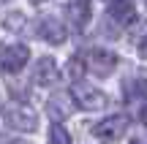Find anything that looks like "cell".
Returning a JSON list of instances; mask_svg holds the SVG:
<instances>
[{
	"label": "cell",
	"instance_id": "16",
	"mask_svg": "<svg viewBox=\"0 0 147 144\" xmlns=\"http://www.w3.org/2000/svg\"><path fill=\"white\" fill-rule=\"evenodd\" d=\"M0 3H8V0H0Z\"/></svg>",
	"mask_w": 147,
	"mask_h": 144
},
{
	"label": "cell",
	"instance_id": "7",
	"mask_svg": "<svg viewBox=\"0 0 147 144\" xmlns=\"http://www.w3.org/2000/svg\"><path fill=\"white\" fill-rule=\"evenodd\" d=\"M90 14H93L90 0H68L65 3V19H68V25L74 30H84L90 22Z\"/></svg>",
	"mask_w": 147,
	"mask_h": 144
},
{
	"label": "cell",
	"instance_id": "6",
	"mask_svg": "<svg viewBox=\"0 0 147 144\" xmlns=\"http://www.w3.org/2000/svg\"><path fill=\"white\" fill-rule=\"evenodd\" d=\"M36 25H38L36 27V35L41 38V41H47V44H63L65 35H68V30H65L55 16H41Z\"/></svg>",
	"mask_w": 147,
	"mask_h": 144
},
{
	"label": "cell",
	"instance_id": "11",
	"mask_svg": "<svg viewBox=\"0 0 147 144\" xmlns=\"http://www.w3.org/2000/svg\"><path fill=\"white\" fill-rule=\"evenodd\" d=\"M125 90H128V101H131V98H139V95H144V92H147V82L144 79H136V82H134V79H128L125 82Z\"/></svg>",
	"mask_w": 147,
	"mask_h": 144
},
{
	"label": "cell",
	"instance_id": "15",
	"mask_svg": "<svg viewBox=\"0 0 147 144\" xmlns=\"http://www.w3.org/2000/svg\"><path fill=\"white\" fill-rule=\"evenodd\" d=\"M139 120H142V125H147V106L142 109V112H139Z\"/></svg>",
	"mask_w": 147,
	"mask_h": 144
},
{
	"label": "cell",
	"instance_id": "12",
	"mask_svg": "<svg viewBox=\"0 0 147 144\" xmlns=\"http://www.w3.org/2000/svg\"><path fill=\"white\" fill-rule=\"evenodd\" d=\"M49 141L52 144H71V136H68V131H65L60 123H55L52 131H49Z\"/></svg>",
	"mask_w": 147,
	"mask_h": 144
},
{
	"label": "cell",
	"instance_id": "5",
	"mask_svg": "<svg viewBox=\"0 0 147 144\" xmlns=\"http://www.w3.org/2000/svg\"><path fill=\"white\" fill-rule=\"evenodd\" d=\"M115 65H117V54L109 52V49H90L87 52L84 68L93 71L95 76H109L112 71H115Z\"/></svg>",
	"mask_w": 147,
	"mask_h": 144
},
{
	"label": "cell",
	"instance_id": "10",
	"mask_svg": "<svg viewBox=\"0 0 147 144\" xmlns=\"http://www.w3.org/2000/svg\"><path fill=\"white\" fill-rule=\"evenodd\" d=\"M25 14H19V11H14V14H5L3 16V27H5V30H8V33H19L22 30V27H25Z\"/></svg>",
	"mask_w": 147,
	"mask_h": 144
},
{
	"label": "cell",
	"instance_id": "4",
	"mask_svg": "<svg viewBox=\"0 0 147 144\" xmlns=\"http://www.w3.org/2000/svg\"><path fill=\"white\" fill-rule=\"evenodd\" d=\"M27 60H30V49H27L25 44H11V46H5L3 54H0V68H3L5 74H19Z\"/></svg>",
	"mask_w": 147,
	"mask_h": 144
},
{
	"label": "cell",
	"instance_id": "9",
	"mask_svg": "<svg viewBox=\"0 0 147 144\" xmlns=\"http://www.w3.org/2000/svg\"><path fill=\"white\" fill-rule=\"evenodd\" d=\"M109 16L117 22H128L134 16V0H109Z\"/></svg>",
	"mask_w": 147,
	"mask_h": 144
},
{
	"label": "cell",
	"instance_id": "8",
	"mask_svg": "<svg viewBox=\"0 0 147 144\" xmlns=\"http://www.w3.org/2000/svg\"><path fill=\"white\" fill-rule=\"evenodd\" d=\"M33 82L41 87H52L60 82V71H57V63L52 57H41L36 65V74H33Z\"/></svg>",
	"mask_w": 147,
	"mask_h": 144
},
{
	"label": "cell",
	"instance_id": "3",
	"mask_svg": "<svg viewBox=\"0 0 147 144\" xmlns=\"http://www.w3.org/2000/svg\"><path fill=\"white\" fill-rule=\"evenodd\" d=\"M125 128H128V117L125 114H115V117H106L101 123H95L93 136L104 144H117L123 139V133H125Z\"/></svg>",
	"mask_w": 147,
	"mask_h": 144
},
{
	"label": "cell",
	"instance_id": "2",
	"mask_svg": "<svg viewBox=\"0 0 147 144\" xmlns=\"http://www.w3.org/2000/svg\"><path fill=\"white\" fill-rule=\"evenodd\" d=\"M71 101L82 112H98V109L106 106V95L101 90H95V87H90L87 82H76L71 87Z\"/></svg>",
	"mask_w": 147,
	"mask_h": 144
},
{
	"label": "cell",
	"instance_id": "17",
	"mask_svg": "<svg viewBox=\"0 0 147 144\" xmlns=\"http://www.w3.org/2000/svg\"><path fill=\"white\" fill-rule=\"evenodd\" d=\"M134 144H139V141H134Z\"/></svg>",
	"mask_w": 147,
	"mask_h": 144
},
{
	"label": "cell",
	"instance_id": "13",
	"mask_svg": "<svg viewBox=\"0 0 147 144\" xmlns=\"http://www.w3.org/2000/svg\"><path fill=\"white\" fill-rule=\"evenodd\" d=\"M68 74L74 76V79H79V76L84 74V63H82V60H79V57H74L71 63H68Z\"/></svg>",
	"mask_w": 147,
	"mask_h": 144
},
{
	"label": "cell",
	"instance_id": "14",
	"mask_svg": "<svg viewBox=\"0 0 147 144\" xmlns=\"http://www.w3.org/2000/svg\"><path fill=\"white\" fill-rule=\"evenodd\" d=\"M139 54H142V60H147V38H142V44H139Z\"/></svg>",
	"mask_w": 147,
	"mask_h": 144
},
{
	"label": "cell",
	"instance_id": "1",
	"mask_svg": "<svg viewBox=\"0 0 147 144\" xmlns=\"http://www.w3.org/2000/svg\"><path fill=\"white\" fill-rule=\"evenodd\" d=\"M3 120H5V125H11V128L19 131V133H33V131L38 128L36 112H33L30 106H25V103H16V101L3 106Z\"/></svg>",
	"mask_w": 147,
	"mask_h": 144
}]
</instances>
